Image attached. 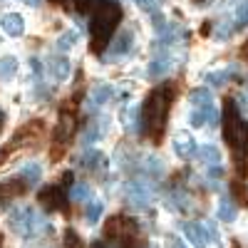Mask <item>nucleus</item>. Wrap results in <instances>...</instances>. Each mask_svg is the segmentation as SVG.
Returning a JSON list of instances; mask_svg holds the SVG:
<instances>
[{
  "instance_id": "1",
  "label": "nucleus",
  "mask_w": 248,
  "mask_h": 248,
  "mask_svg": "<svg viewBox=\"0 0 248 248\" xmlns=\"http://www.w3.org/2000/svg\"><path fill=\"white\" fill-rule=\"evenodd\" d=\"M171 99H174V87H159L154 90L147 102H144V129H147L149 139L154 144H161L164 139V122H167L169 107H171Z\"/></svg>"
},
{
  "instance_id": "2",
  "label": "nucleus",
  "mask_w": 248,
  "mask_h": 248,
  "mask_svg": "<svg viewBox=\"0 0 248 248\" xmlns=\"http://www.w3.org/2000/svg\"><path fill=\"white\" fill-rule=\"evenodd\" d=\"M122 20V8L114 3V0H99L94 15H92V23H90V35H92V50L102 52L107 47L112 32L117 30Z\"/></svg>"
},
{
  "instance_id": "3",
  "label": "nucleus",
  "mask_w": 248,
  "mask_h": 248,
  "mask_svg": "<svg viewBox=\"0 0 248 248\" xmlns=\"http://www.w3.org/2000/svg\"><path fill=\"white\" fill-rule=\"evenodd\" d=\"M223 139L238 154V159L248 156V124L241 117V107L236 99H226L223 107Z\"/></svg>"
},
{
  "instance_id": "4",
  "label": "nucleus",
  "mask_w": 248,
  "mask_h": 248,
  "mask_svg": "<svg viewBox=\"0 0 248 248\" xmlns=\"http://www.w3.org/2000/svg\"><path fill=\"white\" fill-rule=\"evenodd\" d=\"M8 223H10V229L20 236H32L37 229H45L47 233L52 231L50 226H43V221L37 218V214L30 209V206H23V209H15L10 216H8Z\"/></svg>"
},
{
  "instance_id": "5",
  "label": "nucleus",
  "mask_w": 248,
  "mask_h": 248,
  "mask_svg": "<svg viewBox=\"0 0 248 248\" xmlns=\"http://www.w3.org/2000/svg\"><path fill=\"white\" fill-rule=\"evenodd\" d=\"M181 231L186 236V241H189L191 246L196 248H206L209 243H214V236L209 231V223H196V221H186L181 226Z\"/></svg>"
},
{
  "instance_id": "6",
  "label": "nucleus",
  "mask_w": 248,
  "mask_h": 248,
  "mask_svg": "<svg viewBox=\"0 0 248 248\" xmlns=\"http://www.w3.org/2000/svg\"><path fill=\"white\" fill-rule=\"evenodd\" d=\"M37 201L45 211H65V203H67V196H65V186H47L37 194Z\"/></svg>"
},
{
  "instance_id": "7",
  "label": "nucleus",
  "mask_w": 248,
  "mask_h": 248,
  "mask_svg": "<svg viewBox=\"0 0 248 248\" xmlns=\"http://www.w3.org/2000/svg\"><path fill=\"white\" fill-rule=\"evenodd\" d=\"M124 196H127L129 206H134V209H149V203H152V191L147 189V184L137 181V179L124 186Z\"/></svg>"
},
{
  "instance_id": "8",
  "label": "nucleus",
  "mask_w": 248,
  "mask_h": 248,
  "mask_svg": "<svg viewBox=\"0 0 248 248\" xmlns=\"http://www.w3.org/2000/svg\"><path fill=\"white\" fill-rule=\"evenodd\" d=\"M75 129H77L75 114L62 112L60 119H57V127H55V132H52V141H57V144H67V139L75 134Z\"/></svg>"
},
{
  "instance_id": "9",
  "label": "nucleus",
  "mask_w": 248,
  "mask_h": 248,
  "mask_svg": "<svg viewBox=\"0 0 248 248\" xmlns=\"http://www.w3.org/2000/svg\"><path fill=\"white\" fill-rule=\"evenodd\" d=\"M174 152H176V156L179 159H191V156H196L199 154V147H196V139L191 137V134H186V132H179L176 137H174Z\"/></svg>"
},
{
  "instance_id": "10",
  "label": "nucleus",
  "mask_w": 248,
  "mask_h": 248,
  "mask_svg": "<svg viewBox=\"0 0 248 248\" xmlns=\"http://www.w3.org/2000/svg\"><path fill=\"white\" fill-rule=\"evenodd\" d=\"M28 189V184L23 179H8V181H0V206H5V201H13L17 196H23Z\"/></svg>"
},
{
  "instance_id": "11",
  "label": "nucleus",
  "mask_w": 248,
  "mask_h": 248,
  "mask_svg": "<svg viewBox=\"0 0 248 248\" xmlns=\"http://www.w3.org/2000/svg\"><path fill=\"white\" fill-rule=\"evenodd\" d=\"M112 94H114V87L112 85H97L94 90H92V94H90V99H85L87 105H85V109L90 112V114H94L105 102H109L112 99Z\"/></svg>"
},
{
  "instance_id": "12",
  "label": "nucleus",
  "mask_w": 248,
  "mask_h": 248,
  "mask_svg": "<svg viewBox=\"0 0 248 248\" xmlns=\"http://www.w3.org/2000/svg\"><path fill=\"white\" fill-rule=\"evenodd\" d=\"M134 45V32L132 30H119V35L109 43V57H124Z\"/></svg>"
},
{
  "instance_id": "13",
  "label": "nucleus",
  "mask_w": 248,
  "mask_h": 248,
  "mask_svg": "<svg viewBox=\"0 0 248 248\" xmlns=\"http://www.w3.org/2000/svg\"><path fill=\"white\" fill-rule=\"evenodd\" d=\"M0 28H3V32L8 37H20L25 32V20L20 13H5L3 20H0Z\"/></svg>"
},
{
  "instance_id": "14",
  "label": "nucleus",
  "mask_w": 248,
  "mask_h": 248,
  "mask_svg": "<svg viewBox=\"0 0 248 248\" xmlns=\"http://www.w3.org/2000/svg\"><path fill=\"white\" fill-rule=\"evenodd\" d=\"M171 65H174V60L164 52V55H156L149 65H147V75L152 77V79H161V77H167V72L171 70Z\"/></svg>"
},
{
  "instance_id": "15",
  "label": "nucleus",
  "mask_w": 248,
  "mask_h": 248,
  "mask_svg": "<svg viewBox=\"0 0 248 248\" xmlns=\"http://www.w3.org/2000/svg\"><path fill=\"white\" fill-rule=\"evenodd\" d=\"M20 179H23L28 184V189H32V186H37L40 181H43V164H37V161H28L20 167Z\"/></svg>"
},
{
  "instance_id": "16",
  "label": "nucleus",
  "mask_w": 248,
  "mask_h": 248,
  "mask_svg": "<svg viewBox=\"0 0 248 248\" xmlns=\"http://www.w3.org/2000/svg\"><path fill=\"white\" fill-rule=\"evenodd\" d=\"M141 114H144V109L139 107V105H129L127 109L122 112V119H124V129L127 132H141V127H144V119H141Z\"/></svg>"
},
{
  "instance_id": "17",
  "label": "nucleus",
  "mask_w": 248,
  "mask_h": 248,
  "mask_svg": "<svg viewBox=\"0 0 248 248\" xmlns=\"http://www.w3.org/2000/svg\"><path fill=\"white\" fill-rule=\"evenodd\" d=\"M105 129H109V124L105 127V124H99V122H87V127L82 129V134H79V144H82L85 149L92 147V144H94L102 134H105Z\"/></svg>"
},
{
  "instance_id": "18",
  "label": "nucleus",
  "mask_w": 248,
  "mask_h": 248,
  "mask_svg": "<svg viewBox=\"0 0 248 248\" xmlns=\"http://www.w3.org/2000/svg\"><path fill=\"white\" fill-rule=\"evenodd\" d=\"M79 164H82L87 171H99V169L107 167V156L102 154V152H97V149H87L85 154H82Z\"/></svg>"
},
{
  "instance_id": "19",
  "label": "nucleus",
  "mask_w": 248,
  "mask_h": 248,
  "mask_svg": "<svg viewBox=\"0 0 248 248\" xmlns=\"http://www.w3.org/2000/svg\"><path fill=\"white\" fill-rule=\"evenodd\" d=\"M47 70H50V75H52L55 79L65 82V79L70 77V72H72V65H70L67 57H52V60L47 62Z\"/></svg>"
},
{
  "instance_id": "20",
  "label": "nucleus",
  "mask_w": 248,
  "mask_h": 248,
  "mask_svg": "<svg viewBox=\"0 0 248 248\" xmlns=\"http://www.w3.org/2000/svg\"><path fill=\"white\" fill-rule=\"evenodd\" d=\"M238 216V203L233 199H221L218 201V221L223 223H233Z\"/></svg>"
},
{
  "instance_id": "21",
  "label": "nucleus",
  "mask_w": 248,
  "mask_h": 248,
  "mask_svg": "<svg viewBox=\"0 0 248 248\" xmlns=\"http://www.w3.org/2000/svg\"><path fill=\"white\" fill-rule=\"evenodd\" d=\"M229 191H231V199L238 203V206H248V186L243 179H233L229 184Z\"/></svg>"
},
{
  "instance_id": "22",
  "label": "nucleus",
  "mask_w": 248,
  "mask_h": 248,
  "mask_svg": "<svg viewBox=\"0 0 248 248\" xmlns=\"http://www.w3.org/2000/svg\"><path fill=\"white\" fill-rule=\"evenodd\" d=\"M102 214H105V203H102L99 199L90 201L87 209H85V223L87 226H97V221L102 218Z\"/></svg>"
},
{
  "instance_id": "23",
  "label": "nucleus",
  "mask_w": 248,
  "mask_h": 248,
  "mask_svg": "<svg viewBox=\"0 0 248 248\" xmlns=\"http://www.w3.org/2000/svg\"><path fill=\"white\" fill-rule=\"evenodd\" d=\"M189 102H191V107H206V105H211L214 97H211V90L209 87H196L189 92Z\"/></svg>"
},
{
  "instance_id": "24",
  "label": "nucleus",
  "mask_w": 248,
  "mask_h": 248,
  "mask_svg": "<svg viewBox=\"0 0 248 248\" xmlns=\"http://www.w3.org/2000/svg\"><path fill=\"white\" fill-rule=\"evenodd\" d=\"M119 236H124V218H122V216H112V218L105 223V238L114 241V238H119Z\"/></svg>"
},
{
  "instance_id": "25",
  "label": "nucleus",
  "mask_w": 248,
  "mask_h": 248,
  "mask_svg": "<svg viewBox=\"0 0 248 248\" xmlns=\"http://www.w3.org/2000/svg\"><path fill=\"white\" fill-rule=\"evenodd\" d=\"M17 72V57L15 55H3L0 57V79H10Z\"/></svg>"
},
{
  "instance_id": "26",
  "label": "nucleus",
  "mask_w": 248,
  "mask_h": 248,
  "mask_svg": "<svg viewBox=\"0 0 248 248\" xmlns=\"http://www.w3.org/2000/svg\"><path fill=\"white\" fill-rule=\"evenodd\" d=\"M196 156L206 164V167H214V164H218V161H221V152L214 147V144H206V147H201Z\"/></svg>"
},
{
  "instance_id": "27",
  "label": "nucleus",
  "mask_w": 248,
  "mask_h": 248,
  "mask_svg": "<svg viewBox=\"0 0 248 248\" xmlns=\"http://www.w3.org/2000/svg\"><path fill=\"white\" fill-rule=\"evenodd\" d=\"M236 72V67H229V70H218V72H209L206 75V82H209L211 87H223L226 82L231 79V75Z\"/></svg>"
},
{
  "instance_id": "28",
  "label": "nucleus",
  "mask_w": 248,
  "mask_h": 248,
  "mask_svg": "<svg viewBox=\"0 0 248 248\" xmlns=\"http://www.w3.org/2000/svg\"><path fill=\"white\" fill-rule=\"evenodd\" d=\"M144 174H147L149 179H161V176H164V164H161V159H156V156L147 159V164H144Z\"/></svg>"
},
{
  "instance_id": "29",
  "label": "nucleus",
  "mask_w": 248,
  "mask_h": 248,
  "mask_svg": "<svg viewBox=\"0 0 248 248\" xmlns=\"http://www.w3.org/2000/svg\"><path fill=\"white\" fill-rule=\"evenodd\" d=\"M75 45H77V32H75V30L62 32V35H60V40H57V50H62V52L72 50Z\"/></svg>"
},
{
  "instance_id": "30",
  "label": "nucleus",
  "mask_w": 248,
  "mask_h": 248,
  "mask_svg": "<svg viewBox=\"0 0 248 248\" xmlns=\"http://www.w3.org/2000/svg\"><path fill=\"white\" fill-rule=\"evenodd\" d=\"M236 30H243V28H248V0H243V3L238 5V10H236Z\"/></svg>"
},
{
  "instance_id": "31",
  "label": "nucleus",
  "mask_w": 248,
  "mask_h": 248,
  "mask_svg": "<svg viewBox=\"0 0 248 248\" xmlns=\"http://www.w3.org/2000/svg\"><path fill=\"white\" fill-rule=\"evenodd\" d=\"M90 196V184L87 181H79L72 186V191H70V199L72 201H82V199H87Z\"/></svg>"
},
{
  "instance_id": "32",
  "label": "nucleus",
  "mask_w": 248,
  "mask_h": 248,
  "mask_svg": "<svg viewBox=\"0 0 248 248\" xmlns=\"http://www.w3.org/2000/svg\"><path fill=\"white\" fill-rule=\"evenodd\" d=\"M62 238H65V248H85V241H82L79 233L72 231V229H67Z\"/></svg>"
},
{
  "instance_id": "33",
  "label": "nucleus",
  "mask_w": 248,
  "mask_h": 248,
  "mask_svg": "<svg viewBox=\"0 0 248 248\" xmlns=\"http://www.w3.org/2000/svg\"><path fill=\"white\" fill-rule=\"evenodd\" d=\"M233 30H236V25H231L229 20H226V23L216 30V40H229V37L233 35Z\"/></svg>"
},
{
  "instance_id": "34",
  "label": "nucleus",
  "mask_w": 248,
  "mask_h": 248,
  "mask_svg": "<svg viewBox=\"0 0 248 248\" xmlns=\"http://www.w3.org/2000/svg\"><path fill=\"white\" fill-rule=\"evenodd\" d=\"M156 3H159V0H137V5L141 10H147V13H154L156 10Z\"/></svg>"
},
{
  "instance_id": "35",
  "label": "nucleus",
  "mask_w": 248,
  "mask_h": 248,
  "mask_svg": "<svg viewBox=\"0 0 248 248\" xmlns=\"http://www.w3.org/2000/svg\"><path fill=\"white\" fill-rule=\"evenodd\" d=\"M206 176H209V179H221V176H223V169L218 167V164H214V167H206Z\"/></svg>"
},
{
  "instance_id": "36",
  "label": "nucleus",
  "mask_w": 248,
  "mask_h": 248,
  "mask_svg": "<svg viewBox=\"0 0 248 248\" xmlns=\"http://www.w3.org/2000/svg\"><path fill=\"white\" fill-rule=\"evenodd\" d=\"M60 186H75V174L72 171H65L60 176Z\"/></svg>"
},
{
  "instance_id": "37",
  "label": "nucleus",
  "mask_w": 248,
  "mask_h": 248,
  "mask_svg": "<svg viewBox=\"0 0 248 248\" xmlns=\"http://www.w3.org/2000/svg\"><path fill=\"white\" fill-rule=\"evenodd\" d=\"M211 30H214V25H211V20H206V23L201 25V35H211Z\"/></svg>"
},
{
  "instance_id": "38",
  "label": "nucleus",
  "mask_w": 248,
  "mask_h": 248,
  "mask_svg": "<svg viewBox=\"0 0 248 248\" xmlns=\"http://www.w3.org/2000/svg\"><path fill=\"white\" fill-rule=\"evenodd\" d=\"M25 3H28L30 8H40V5H43V0H25Z\"/></svg>"
},
{
  "instance_id": "39",
  "label": "nucleus",
  "mask_w": 248,
  "mask_h": 248,
  "mask_svg": "<svg viewBox=\"0 0 248 248\" xmlns=\"http://www.w3.org/2000/svg\"><path fill=\"white\" fill-rule=\"evenodd\" d=\"M90 248H107V246H105V243H102V241H94V243H92Z\"/></svg>"
},
{
  "instance_id": "40",
  "label": "nucleus",
  "mask_w": 248,
  "mask_h": 248,
  "mask_svg": "<svg viewBox=\"0 0 248 248\" xmlns=\"http://www.w3.org/2000/svg\"><path fill=\"white\" fill-rule=\"evenodd\" d=\"M3 124H5V112L0 109V129H3Z\"/></svg>"
},
{
  "instance_id": "41",
  "label": "nucleus",
  "mask_w": 248,
  "mask_h": 248,
  "mask_svg": "<svg viewBox=\"0 0 248 248\" xmlns=\"http://www.w3.org/2000/svg\"><path fill=\"white\" fill-rule=\"evenodd\" d=\"M241 52H243V57H246V62H248V43L243 45V50H241Z\"/></svg>"
},
{
  "instance_id": "42",
  "label": "nucleus",
  "mask_w": 248,
  "mask_h": 248,
  "mask_svg": "<svg viewBox=\"0 0 248 248\" xmlns=\"http://www.w3.org/2000/svg\"><path fill=\"white\" fill-rule=\"evenodd\" d=\"M174 248H186V246H184L181 241H176V243H174Z\"/></svg>"
},
{
  "instance_id": "43",
  "label": "nucleus",
  "mask_w": 248,
  "mask_h": 248,
  "mask_svg": "<svg viewBox=\"0 0 248 248\" xmlns=\"http://www.w3.org/2000/svg\"><path fill=\"white\" fill-rule=\"evenodd\" d=\"M0 248H3V243H0Z\"/></svg>"
}]
</instances>
